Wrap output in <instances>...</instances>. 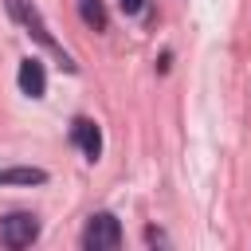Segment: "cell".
Instances as JSON below:
<instances>
[{
  "mask_svg": "<svg viewBox=\"0 0 251 251\" xmlns=\"http://www.w3.org/2000/svg\"><path fill=\"white\" fill-rule=\"evenodd\" d=\"M47 173L31 169V165H16V169H0V184H43Z\"/></svg>",
  "mask_w": 251,
  "mask_h": 251,
  "instance_id": "6",
  "label": "cell"
},
{
  "mask_svg": "<svg viewBox=\"0 0 251 251\" xmlns=\"http://www.w3.org/2000/svg\"><path fill=\"white\" fill-rule=\"evenodd\" d=\"M78 12H82V24L86 27L106 31V8H102V0H78Z\"/></svg>",
  "mask_w": 251,
  "mask_h": 251,
  "instance_id": "7",
  "label": "cell"
},
{
  "mask_svg": "<svg viewBox=\"0 0 251 251\" xmlns=\"http://www.w3.org/2000/svg\"><path fill=\"white\" fill-rule=\"evenodd\" d=\"M20 90L27 94V98H43V90H47V75H43V63L35 59V55H27V59H20Z\"/></svg>",
  "mask_w": 251,
  "mask_h": 251,
  "instance_id": "4",
  "label": "cell"
},
{
  "mask_svg": "<svg viewBox=\"0 0 251 251\" xmlns=\"http://www.w3.org/2000/svg\"><path fill=\"white\" fill-rule=\"evenodd\" d=\"M8 8H12V16H16V20H20L24 27H27V35H31V39H35L39 47H47V51H51V55L59 59V67H63V71H75L71 55H67V51H63L59 43H55V35H51V31H47V24H43V16H39V12H35V8L27 4V0H8Z\"/></svg>",
  "mask_w": 251,
  "mask_h": 251,
  "instance_id": "1",
  "label": "cell"
},
{
  "mask_svg": "<svg viewBox=\"0 0 251 251\" xmlns=\"http://www.w3.org/2000/svg\"><path fill=\"white\" fill-rule=\"evenodd\" d=\"M118 8H122L126 16H133V12H141V8H145V0H118Z\"/></svg>",
  "mask_w": 251,
  "mask_h": 251,
  "instance_id": "8",
  "label": "cell"
},
{
  "mask_svg": "<svg viewBox=\"0 0 251 251\" xmlns=\"http://www.w3.org/2000/svg\"><path fill=\"white\" fill-rule=\"evenodd\" d=\"M71 137L78 141V149L86 153V161H98V157H102V133H98V126H94L90 118H75Z\"/></svg>",
  "mask_w": 251,
  "mask_h": 251,
  "instance_id": "5",
  "label": "cell"
},
{
  "mask_svg": "<svg viewBox=\"0 0 251 251\" xmlns=\"http://www.w3.org/2000/svg\"><path fill=\"white\" fill-rule=\"evenodd\" d=\"M39 239V220L31 212H12L0 220V243L4 247H31Z\"/></svg>",
  "mask_w": 251,
  "mask_h": 251,
  "instance_id": "3",
  "label": "cell"
},
{
  "mask_svg": "<svg viewBox=\"0 0 251 251\" xmlns=\"http://www.w3.org/2000/svg\"><path fill=\"white\" fill-rule=\"evenodd\" d=\"M118 243H122V224H118L110 212L90 216V224H86V231H82V247H86V251H114Z\"/></svg>",
  "mask_w": 251,
  "mask_h": 251,
  "instance_id": "2",
  "label": "cell"
}]
</instances>
